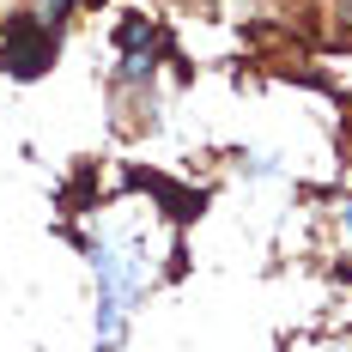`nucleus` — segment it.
<instances>
[{
    "instance_id": "1",
    "label": "nucleus",
    "mask_w": 352,
    "mask_h": 352,
    "mask_svg": "<svg viewBox=\"0 0 352 352\" xmlns=\"http://www.w3.org/2000/svg\"><path fill=\"white\" fill-rule=\"evenodd\" d=\"M49 61H55V31L36 12H12L6 31H0V67L19 73V79H36Z\"/></svg>"
},
{
    "instance_id": "2",
    "label": "nucleus",
    "mask_w": 352,
    "mask_h": 352,
    "mask_svg": "<svg viewBox=\"0 0 352 352\" xmlns=\"http://www.w3.org/2000/svg\"><path fill=\"white\" fill-rule=\"evenodd\" d=\"M67 12H73V0H43V6H36L43 25H55V19H67Z\"/></svg>"
},
{
    "instance_id": "3",
    "label": "nucleus",
    "mask_w": 352,
    "mask_h": 352,
    "mask_svg": "<svg viewBox=\"0 0 352 352\" xmlns=\"http://www.w3.org/2000/svg\"><path fill=\"white\" fill-rule=\"evenodd\" d=\"M346 225H352V201H346Z\"/></svg>"
}]
</instances>
